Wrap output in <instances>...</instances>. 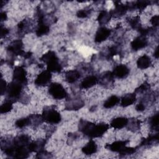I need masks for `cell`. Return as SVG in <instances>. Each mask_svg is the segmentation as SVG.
Wrapping results in <instances>:
<instances>
[{
	"mask_svg": "<svg viewBox=\"0 0 159 159\" xmlns=\"http://www.w3.org/2000/svg\"><path fill=\"white\" fill-rule=\"evenodd\" d=\"M107 124H94L91 122L81 120L79 123L80 130L85 135L90 138H98L102 136L109 129Z\"/></svg>",
	"mask_w": 159,
	"mask_h": 159,
	"instance_id": "cell-1",
	"label": "cell"
},
{
	"mask_svg": "<svg viewBox=\"0 0 159 159\" xmlns=\"http://www.w3.org/2000/svg\"><path fill=\"white\" fill-rule=\"evenodd\" d=\"M40 60L47 65V70L50 72H60L62 70V66L60 64L58 58L53 51L50 50L43 54Z\"/></svg>",
	"mask_w": 159,
	"mask_h": 159,
	"instance_id": "cell-2",
	"label": "cell"
},
{
	"mask_svg": "<svg viewBox=\"0 0 159 159\" xmlns=\"http://www.w3.org/2000/svg\"><path fill=\"white\" fill-rule=\"evenodd\" d=\"M41 116L43 121L53 124L59 123L61 119L60 114L52 106L45 107Z\"/></svg>",
	"mask_w": 159,
	"mask_h": 159,
	"instance_id": "cell-3",
	"label": "cell"
},
{
	"mask_svg": "<svg viewBox=\"0 0 159 159\" xmlns=\"http://www.w3.org/2000/svg\"><path fill=\"white\" fill-rule=\"evenodd\" d=\"M22 89V84L15 81L11 82L7 85L6 89V94L9 101L13 102L16 100L18 99L21 94Z\"/></svg>",
	"mask_w": 159,
	"mask_h": 159,
	"instance_id": "cell-4",
	"label": "cell"
},
{
	"mask_svg": "<svg viewBox=\"0 0 159 159\" xmlns=\"http://www.w3.org/2000/svg\"><path fill=\"white\" fill-rule=\"evenodd\" d=\"M49 94L57 99H62L66 97L67 93L63 86L58 83H52L48 88Z\"/></svg>",
	"mask_w": 159,
	"mask_h": 159,
	"instance_id": "cell-5",
	"label": "cell"
},
{
	"mask_svg": "<svg viewBox=\"0 0 159 159\" xmlns=\"http://www.w3.org/2000/svg\"><path fill=\"white\" fill-rule=\"evenodd\" d=\"M13 81L19 83L22 85L27 84V73L25 70L22 66H15L13 71Z\"/></svg>",
	"mask_w": 159,
	"mask_h": 159,
	"instance_id": "cell-6",
	"label": "cell"
},
{
	"mask_svg": "<svg viewBox=\"0 0 159 159\" xmlns=\"http://www.w3.org/2000/svg\"><path fill=\"white\" fill-rule=\"evenodd\" d=\"M7 50L15 55L24 56L25 52L23 50V43L20 40L12 42L7 47Z\"/></svg>",
	"mask_w": 159,
	"mask_h": 159,
	"instance_id": "cell-7",
	"label": "cell"
},
{
	"mask_svg": "<svg viewBox=\"0 0 159 159\" xmlns=\"http://www.w3.org/2000/svg\"><path fill=\"white\" fill-rule=\"evenodd\" d=\"M52 79V74L48 70L41 72L35 80V84L37 86H45L50 83Z\"/></svg>",
	"mask_w": 159,
	"mask_h": 159,
	"instance_id": "cell-8",
	"label": "cell"
},
{
	"mask_svg": "<svg viewBox=\"0 0 159 159\" xmlns=\"http://www.w3.org/2000/svg\"><path fill=\"white\" fill-rule=\"evenodd\" d=\"M111 34V30L106 27H100L96 32L94 41L97 43H101L106 40Z\"/></svg>",
	"mask_w": 159,
	"mask_h": 159,
	"instance_id": "cell-9",
	"label": "cell"
},
{
	"mask_svg": "<svg viewBox=\"0 0 159 159\" xmlns=\"http://www.w3.org/2000/svg\"><path fill=\"white\" fill-rule=\"evenodd\" d=\"M128 142V140H118L114 142L111 144L106 145L105 147L111 151L120 153L126 147Z\"/></svg>",
	"mask_w": 159,
	"mask_h": 159,
	"instance_id": "cell-10",
	"label": "cell"
},
{
	"mask_svg": "<svg viewBox=\"0 0 159 159\" xmlns=\"http://www.w3.org/2000/svg\"><path fill=\"white\" fill-rule=\"evenodd\" d=\"M129 9V6L120 3L119 2H115V7L113 10L110 11L111 16L116 17L123 16Z\"/></svg>",
	"mask_w": 159,
	"mask_h": 159,
	"instance_id": "cell-11",
	"label": "cell"
},
{
	"mask_svg": "<svg viewBox=\"0 0 159 159\" xmlns=\"http://www.w3.org/2000/svg\"><path fill=\"white\" fill-rule=\"evenodd\" d=\"M129 73V69L125 65H119L116 66L112 71L113 75L118 78H125Z\"/></svg>",
	"mask_w": 159,
	"mask_h": 159,
	"instance_id": "cell-12",
	"label": "cell"
},
{
	"mask_svg": "<svg viewBox=\"0 0 159 159\" xmlns=\"http://www.w3.org/2000/svg\"><path fill=\"white\" fill-rule=\"evenodd\" d=\"M147 45V40L145 37L140 36L135 38L130 43L131 47L134 50H139L144 47Z\"/></svg>",
	"mask_w": 159,
	"mask_h": 159,
	"instance_id": "cell-13",
	"label": "cell"
},
{
	"mask_svg": "<svg viewBox=\"0 0 159 159\" xmlns=\"http://www.w3.org/2000/svg\"><path fill=\"white\" fill-rule=\"evenodd\" d=\"M98 82V79L96 76L91 75L88 76L83 79V80L81 83V88L82 89H88L95 84H96Z\"/></svg>",
	"mask_w": 159,
	"mask_h": 159,
	"instance_id": "cell-14",
	"label": "cell"
},
{
	"mask_svg": "<svg viewBox=\"0 0 159 159\" xmlns=\"http://www.w3.org/2000/svg\"><path fill=\"white\" fill-rule=\"evenodd\" d=\"M129 122V120L127 118L124 117H116L111 122V126L116 129H120L125 127Z\"/></svg>",
	"mask_w": 159,
	"mask_h": 159,
	"instance_id": "cell-15",
	"label": "cell"
},
{
	"mask_svg": "<svg viewBox=\"0 0 159 159\" xmlns=\"http://www.w3.org/2000/svg\"><path fill=\"white\" fill-rule=\"evenodd\" d=\"M98 147L96 142L93 140H90L81 149L82 152L87 155H92L95 153L97 152Z\"/></svg>",
	"mask_w": 159,
	"mask_h": 159,
	"instance_id": "cell-16",
	"label": "cell"
},
{
	"mask_svg": "<svg viewBox=\"0 0 159 159\" xmlns=\"http://www.w3.org/2000/svg\"><path fill=\"white\" fill-rule=\"evenodd\" d=\"M152 63L150 58L147 55H143L140 57L137 61V66L140 69H146L148 68Z\"/></svg>",
	"mask_w": 159,
	"mask_h": 159,
	"instance_id": "cell-17",
	"label": "cell"
},
{
	"mask_svg": "<svg viewBox=\"0 0 159 159\" xmlns=\"http://www.w3.org/2000/svg\"><path fill=\"white\" fill-rule=\"evenodd\" d=\"M136 100V96L134 93H129L124 95L120 101V104L122 107H127L133 104Z\"/></svg>",
	"mask_w": 159,
	"mask_h": 159,
	"instance_id": "cell-18",
	"label": "cell"
},
{
	"mask_svg": "<svg viewBox=\"0 0 159 159\" xmlns=\"http://www.w3.org/2000/svg\"><path fill=\"white\" fill-rule=\"evenodd\" d=\"M80 77V73L79 71L75 70H69L65 73V80L69 83H73L76 81Z\"/></svg>",
	"mask_w": 159,
	"mask_h": 159,
	"instance_id": "cell-19",
	"label": "cell"
},
{
	"mask_svg": "<svg viewBox=\"0 0 159 159\" xmlns=\"http://www.w3.org/2000/svg\"><path fill=\"white\" fill-rule=\"evenodd\" d=\"M111 17L112 16L110 12H107L106 11H101L98 16L97 20L99 24L104 25L109 21Z\"/></svg>",
	"mask_w": 159,
	"mask_h": 159,
	"instance_id": "cell-20",
	"label": "cell"
},
{
	"mask_svg": "<svg viewBox=\"0 0 159 159\" xmlns=\"http://www.w3.org/2000/svg\"><path fill=\"white\" fill-rule=\"evenodd\" d=\"M120 102V98L116 95H112L110 96L104 102V107L106 109L112 108L117 104Z\"/></svg>",
	"mask_w": 159,
	"mask_h": 159,
	"instance_id": "cell-21",
	"label": "cell"
},
{
	"mask_svg": "<svg viewBox=\"0 0 159 159\" xmlns=\"http://www.w3.org/2000/svg\"><path fill=\"white\" fill-rule=\"evenodd\" d=\"M30 124V118L29 117L19 119L16 120L15 125L18 128H23Z\"/></svg>",
	"mask_w": 159,
	"mask_h": 159,
	"instance_id": "cell-22",
	"label": "cell"
},
{
	"mask_svg": "<svg viewBox=\"0 0 159 159\" xmlns=\"http://www.w3.org/2000/svg\"><path fill=\"white\" fill-rule=\"evenodd\" d=\"M13 107L12 106V102L7 100L6 102H4L2 104H1L0 107V112L1 114L7 113L12 110Z\"/></svg>",
	"mask_w": 159,
	"mask_h": 159,
	"instance_id": "cell-23",
	"label": "cell"
},
{
	"mask_svg": "<svg viewBox=\"0 0 159 159\" xmlns=\"http://www.w3.org/2000/svg\"><path fill=\"white\" fill-rule=\"evenodd\" d=\"M158 113L155 114L154 116H153L150 119V126L151 127H152L153 129H158Z\"/></svg>",
	"mask_w": 159,
	"mask_h": 159,
	"instance_id": "cell-24",
	"label": "cell"
},
{
	"mask_svg": "<svg viewBox=\"0 0 159 159\" xmlns=\"http://www.w3.org/2000/svg\"><path fill=\"white\" fill-rule=\"evenodd\" d=\"M148 1H138L133 7L139 10H143L148 5Z\"/></svg>",
	"mask_w": 159,
	"mask_h": 159,
	"instance_id": "cell-25",
	"label": "cell"
},
{
	"mask_svg": "<svg viewBox=\"0 0 159 159\" xmlns=\"http://www.w3.org/2000/svg\"><path fill=\"white\" fill-rule=\"evenodd\" d=\"M136 148L134 147H125L119 153L122 155H130L136 152Z\"/></svg>",
	"mask_w": 159,
	"mask_h": 159,
	"instance_id": "cell-26",
	"label": "cell"
},
{
	"mask_svg": "<svg viewBox=\"0 0 159 159\" xmlns=\"http://www.w3.org/2000/svg\"><path fill=\"white\" fill-rule=\"evenodd\" d=\"M129 22H130V26L134 29H137L138 30L140 27V24H139V17H135L133 19H130Z\"/></svg>",
	"mask_w": 159,
	"mask_h": 159,
	"instance_id": "cell-27",
	"label": "cell"
},
{
	"mask_svg": "<svg viewBox=\"0 0 159 159\" xmlns=\"http://www.w3.org/2000/svg\"><path fill=\"white\" fill-rule=\"evenodd\" d=\"M89 12L87 10H80L76 13V16L79 18H85L88 16Z\"/></svg>",
	"mask_w": 159,
	"mask_h": 159,
	"instance_id": "cell-28",
	"label": "cell"
},
{
	"mask_svg": "<svg viewBox=\"0 0 159 159\" xmlns=\"http://www.w3.org/2000/svg\"><path fill=\"white\" fill-rule=\"evenodd\" d=\"M7 87V85L6 84V81L4 79L1 78V95H3L4 94H5V93L6 92Z\"/></svg>",
	"mask_w": 159,
	"mask_h": 159,
	"instance_id": "cell-29",
	"label": "cell"
},
{
	"mask_svg": "<svg viewBox=\"0 0 159 159\" xmlns=\"http://www.w3.org/2000/svg\"><path fill=\"white\" fill-rule=\"evenodd\" d=\"M150 22L152 25L154 27L158 26L159 24V16L158 15L153 16L151 19H150Z\"/></svg>",
	"mask_w": 159,
	"mask_h": 159,
	"instance_id": "cell-30",
	"label": "cell"
},
{
	"mask_svg": "<svg viewBox=\"0 0 159 159\" xmlns=\"http://www.w3.org/2000/svg\"><path fill=\"white\" fill-rule=\"evenodd\" d=\"M148 88V84L145 83L143 84H142V85H140L137 89L136 91L137 92H143L145 90H147Z\"/></svg>",
	"mask_w": 159,
	"mask_h": 159,
	"instance_id": "cell-31",
	"label": "cell"
},
{
	"mask_svg": "<svg viewBox=\"0 0 159 159\" xmlns=\"http://www.w3.org/2000/svg\"><path fill=\"white\" fill-rule=\"evenodd\" d=\"M135 109H136L137 111H139V112L143 111L145 109V106H144L143 104H142V103H139V104H138L136 106Z\"/></svg>",
	"mask_w": 159,
	"mask_h": 159,
	"instance_id": "cell-32",
	"label": "cell"
},
{
	"mask_svg": "<svg viewBox=\"0 0 159 159\" xmlns=\"http://www.w3.org/2000/svg\"><path fill=\"white\" fill-rule=\"evenodd\" d=\"M8 33H9V30L6 28L3 27L2 26H1V37H2L6 35Z\"/></svg>",
	"mask_w": 159,
	"mask_h": 159,
	"instance_id": "cell-33",
	"label": "cell"
},
{
	"mask_svg": "<svg viewBox=\"0 0 159 159\" xmlns=\"http://www.w3.org/2000/svg\"><path fill=\"white\" fill-rule=\"evenodd\" d=\"M6 19H7L6 13L5 12H1V21L6 20Z\"/></svg>",
	"mask_w": 159,
	"mask_h": 159,
	"instance_id": "cell-34",
	"label": "cell"
},
{
	"mask_svg": "<svg viewBox=\"0 0 159 159\" xmlns=\"http://www.w3.org/2000/svg\"><path fill=\"white\" fill-rule=\"evenodd\" d=\"M158 47H157L156 48V49L155 50V52H154V57L156 58H158Z\"/></svg>",
	"mask_w": 159,
	"mask_h": 159,
	"instance_id": "cell-35",
	"label": "cell"
}]
</instances>
